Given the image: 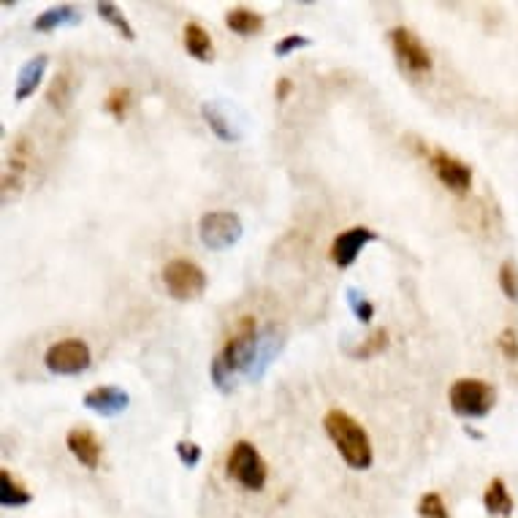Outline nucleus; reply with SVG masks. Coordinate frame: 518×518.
<instances>
[{
    "mask_svg": "<svg viewBox=\"0 0 518 518\" xmlns=\"http://www.w3.org/2000/svg\"><path fill=\"white\" fill-rule=\"evenodd\" d=\"M323 429L328 434V440L334 442V448L339 451L342 461L350 470H369L375 461V451H372V440L367 434V429L345 410H328L323 415Z\"/></svg>",
    "mask_w": 518,
    "mask_h": 518,
    "instance_id": "1",
    "label": "nucleus"
},
{
    "mask_svg": "<svg viewBox=\"0 0 518 518\" xmlns=\"http://www.w3.org/2000/svg\"><path fill=\"white\" fill-rule=\"evenodd\" d=\"M258 345H261V331H258V320L253 315L239 317L233 334L225 339L223 350L217 353L220 364L236 375V372H250L255 356H258Z\"/></svg>",
    "mask_w": 518,
    "mask_h": 518,
    "instance_id": "2",
    "label": "nucleus"
},
{
    "mask_svg": "<svg viewBox=\"0 0 518 518\" xmlns=\"http://www.w3.org/2000/svg\"><path fill=\"white\" fill-rule=\"evenodd\" d=\"M225 472L247 492H261L269 478V467H266L264 456L247 440H239L231 445V451L225 456Z\"/></svg>",
    "mask_w": 518,
    "mask_h": 518,
    "instance_id": "3",
    "label": "nucleus"
},
{
    "mask_svg": "<svg viewBox=\"0 0 518 518\" xmlns=\"http://www.w3.org/2000/svg\"><path fill=\"white\" fill-rule=\"evenodd\" d=\"M451 410L461 418H483L497 405V388L481 378H459L448 388Z\"/></svg>",
    "mask_w": 518,
    "mask_h": 518,
    "instance_id": "4",
    "label": "nucleus"
},
{
    "mask_svg": "<svg viewBox=\"0 0 518 518\" xmlns=\"http://www.w3.org/2000/svg\"><path fill=\"white\" fill-rule=\"evenodd\" d=\"M161 277H163V285H166L169 296L177 299V302H196L207 291L204 269L199 264H193V261H185V258L169 261L163 266Z\"/></svg>",
    "mask_w": 518,
    "mask_h": 518,
    "instance_id": "5",
    "label": "nucleus"
},
{
    "mask_svg": "<svg viewBox=\"0 0 518 518\" xmlns=\"http://www.w3.org/2000/svg\"><path fill=\"white\" fill-rule=\"evenodd\" d=\"M242 233H244L242 217L228 209H214L199 220V239L207 250H217V253L228 250L242 239Z\"/></svg>",
    "mask_w": 518,
    "mask_h": 518,
    "instance_id": "6",
    "label": "nucleus"
},
{
    "mask_svg": "<svg viewBox=\"0 0 518 518\" xmlns=\"http://www.w3.org/2000/svg\"><path fill=\"white\" fill-rule=\"evenodd\" d=\"M90 361H93L90 345L77 337L60 339V342L49 345L44 353V364L55 375H82L90 367Z\"/></svg>",
    "mask_w": 518,
    "mask_h": 518,
    "instance_id": "7",
    "label": "nucleus"
},
{
    "mask_svg": "<svg viewBox=\"0 0 518 518\" xmlns=\"http://www.w3.org/2000/svg\"><path fill=\"white\" fill-rule=\"evenodd\" d=\"M388 38H391V49H394L397 60L402 63V68H408L415 77L431 71V55L410 27L399 25L388 33Z\"/></svg>",
    "mask_w": 518,
    "mask_h": 518,
    "instance_id": "8",
    "label": "nucleus"
},
{
    "mask_svg": "<svg viewBox=\"0 0 518 518\" xmlns=\"http://www.w3.org/2000/svg\"><path fill=\"white\" fill-rule=\"evenodd\" d=\"M429 166H431L434 177H437L451 193L464 196V193L470 191V185H472V169H470L464 161L453 158V155L445 152V150H434V152L429 155Z\"/></svg>",
    "mask_w": 518,
    "mask_h": 518,
    "instance_id": "9",
    "label": "nucleus"
},
{
    "mask_svg": "<svg viewBox=\"0 0 518 518\" xmlns=\"http://www.w3.org/2000/svg\"><path fill=\"white\" fill-rule=\"evenodd\" d=\"M375 239H378V233H375L372 228H367V225L347 228V231H342V233L334 236L328 255H331L334 266H339V269H350V266L356 264L358 253L364 250V244H369V242H375Z\"/></svg>",
    "mask_w": 518,
    "mask_h": 518,
    "instance_id": "10",
    "label": "nucleus"
},
{
    "mask_svg": "<svg viewBox=\"0 0 518 518\" xmlns=\"http://www.w3.org/2000/svg\"><path fill=\"white\" fill-rule=\"evenodd\" d=\"M66 445H68L71 456H74L82 467H88V470H98V467H101L104 445H101V440H98L90 429H85V426L71 429V431L66 434Z\"/></svg>",
    "mask_w": 518,
    "mask_h": 518,
    "instance_id": "11",
    "label": "nucleus"
},
{
    "mask_svg": "<svg viewBox=\"0 0 518 518\" xmlns=\"http://www.w3.org/2000/svg\"><path fill=\"white\" fill-rule=\"evenodd\" d=\"M130 397L117 386H98L85 394V408L98 415H119L128 410Z\"/></svg>",
    "mask_w": 518,
    "mask_h": 518,
    "instance_id": "12",
    "label": "nucleus"
},
{
    "mask_svg": "<svg viewBox=\"0 0 518 518\" xmlns=\"http://www.w3.org/2000/svg\"><path fill=\"white\" fill-rule=\"evenodd\" d=\"M47 66H49V57H47V55H38V57L27 60V63L19 68L16 88H14V101H16V104L27 101V98L38 90V85H41V79H44Z\"/></svg>",
    "mask_w": 518,
    "mask_h": 518,
    "instance_id": "13",
    "label": "nucleus"
},
{
    "mask_svg": "<svg viewBox=\"0 0 518 518\" xmlns=\"http://www.w3.org/2000/svg\"><path fill=\"white\" fill-rule=\"evenodd\" d=\"M82 16L77 11V5L71 3H63V5H52L47 11H41L36 19H33V30L36 33H52L57 27H66V25H77Z\"/></svg>",
    "mask_w": 518,
    "mask_h": 518,
    "instance_id": "14",
    "label": "nucleus"
},
{
    "mask_svg": "<svg viewBox=\"0 0 518 518\" xmlns=\"http://www.w3.org/2000/svg\"><path fill=\"white\" fill-rule=\"evenodd\" d=\"M182 44L188 49L191 57L202 60V63H212L214 60V47H212V38L209 33L199 25V22H188L182 27Z\"/></svg>",
    "mask_w": 518,
    "mask_h": 518,
    "instance_id": "15",
    "label": "nucleus"
},
{
    "mask_svg": "<svg viewBox=\"0 0 518 518\" xmlns=\"http://www.w3.org/2000/svg\"><path fill=\"white\" fill-rule=\"evenodd\" d=\"M483 508H486L492 516H500V518H508L513 513V497H511L508 483H505L502 478H494V481L486 486Z\"/></svg>",
    "mask_w": 518,
    "mask_h": 518,
    "instance_id": "16",
    "label": "nucleus"
},
{
    "mask_svg": "<svg viewBox=\"0 0 518 518\" xmlns=\"http://www.w3.org/2000/svg\"><path fill=\"white\" fill-rule=\"evenodd\" d=\"M264 25H266L264 14L250 11V8H231L225 14V27L236 36H255L264 30Z\"/></svg>",
    "mask_w": 518,
    "mask_h": 518,
    "instance_id": "17",
    "label": "nucleus"
},
{
    "mask_svg": "<svg viewBox=\"0 0 518 518\" xmlns=\"http://www.w3.org/2000/svg\"><path fill=\"white\" fill-rule=\"evenodd\" d=\"M30 500H33V494L19 481H14V475L3 467L0 470V505L3 508H22Z\"/></svg>",
    "mask_w": 518,
    "mask_h": 518,
    "instance_id": "18",
    "label": "nucleus"
},
{
    "mask_svg": "<svg viewBox=\"0 0 518 518\" xmlns=\"http://www.w3.org/2000/svg\"><path fill=\"white\" fill-rule=\"evenodd\" d=\"M277 350H280V339L275 337V328L264 331V334H261V345H258V356H255V361H253L247 378H250V380H258V378L269 369V361L275 358Z\"/></svg>",
    "mask_w": 518,
    "mask_h": 518,
    "instance_id": "19",
    "label": "nucleus"
},
{
    "mask_svg": "<svg viewBox=\"0 0 518 518\" xmlns=\"http://www.w3.org/2000/svg\"><path fill=\"white\" fill-rule=\"evenodd\" d=\"M71 98H74V79H71V74H68V71H66V74H57L55 82H52L49 90H47V101L52 104V109L66 111V109L71 106Z\"/></svg>",
    "mask_w": 518,
    "mask_h": 518,
    "instance_id": "20",
    "label": "nucleus"
},
{
    "mask_svg": "<svg viewBox=\"0 0 518 518\" xmlns=\"http://www.w3.org/2000/svg\"><path fill=\"white\" fill-rule=\"evenodd\" d=\"M202 117L207 119V125L212 128V133L217 136V139H223V141H236L239 139V133L231 128V122H228V117L220 111V106L217 104H204L202 106Z\"/></svg>",
    "mask_w": 518,
    "mask_h": 518,
    "instance_id": "21",
    "label": "nucleus"
},
{
    "mask_svg": "<svg viewBox=\"0 0 518 518\" xmlns=\"http://www.w3.org/2000/svg\"><path fill=\"white\" fill-rule=\"evenodd\" d=\"M96 11H98V16H101L104 22H109L125 41H136V30L130 27V22L125 19V14H122L114 3H98Z\"/></svg>",
    "mask_w": 518,
    "mask_h": 518,
    "instance_id": "22",
    "label": "nucleus"
},
{
    "mask_svg": "<svg viewBox=\"0 0 518 518\" xmlns=\"http://www.w3.org/2000/svg\"><path fill=\"white\" fill-rule=\"evenodd\" d=\"M130 101H133V93H130V88H114L109 96H106L104 101V109L117 119V122H122L125 117H128V109H130Z\"/></svg>",
    "mask_w": 518,
    "mask_h": 518,
    "instance_id": "23",
    "label": "nucleus"
},
{
    "mask_svg": "<svg viewBox=\"0 0 518 518\" xmlns=\"http://www.w3.org/2000/svg\"><path fill=\"white\" fill-rule=\"evenodd\" d=\"M388 339H391L388 328H378V331H372V337H369L358 350H353L350 356H353V358H375L378 353H383V350L388 347Z\"/></svg>",
    "mask_w": 518,
    "mask_h": 518,
    "instance_id": "24",
    "label": "nucleus"
},
{
    "mask_svg": "<svg viewBox=\"0 0 518 518\" xmlns=\"http://www.w3.org/2000/svg\"><path fill=\"white\" fill-rule=\"evenodd\" d=\"M418 516L420 518H451L448 516V508H445V500H442L437 492H426V494L418 500Z\"/></svg>",
    "mask_w": 518,
    "mask_h": 518,
    "instance_id": "25",
    "label": "nucleus"
},
{
    "mask_svg": "<svg viewBox=\"0 0 518 518\" xmlns=\"http://www.w3.org/2000/svg\"><path fill=\"white\" fill-rule=\"evenodd\" d=\"M500 288L502 294L511 299V302H518V266L516 261H505L500 266Z\"/></svg>",
    "mask_w": 518,
    "mask_h": 518,
    "instance_id": "26",
    "label": "nucleus"
},
{
    "mask_svg": "<svg viewBox=\"0 0 518 518\" xmlns=\"http://www.w3.org/2000/svg\"><path fill=\"white\" fill-rule=\"evenodd\" d=\"M347 305H350V310H353V315H356L361 323H369V320L375 317L372 302H369L358 288H347Z\"/></svg>",
    "mask_w": 518,
    "mask_h": 518,
    "instance_id": "27",
    "label": "nucleus"
},
{
    "mask_svg": "<svg viewBox=\"0 0 518 518\" xmlns=\"http://www.w3.org/2000/svg\"><path fill=\"white\" fill-rule=\"evenodd\" d=\"M209 375H212V383H214L223 394H231V391L236 388V375H231V372L220 364V358H217V356L212 358Z\"/></svg>",
    "mask_w": 518,
    "mask_h": 518,
    "instance_id": "28",
    "label": "nucleus"
},
{
    "mask_svg": "<svg viewBox=\"0 0 518 518\" xmlns=\"http://www.w3.org/2000/svg\"><path fill=\"white\" fill-rule=\"evenodd\" d=\"M302 47H310V38H307V36H299V33H291V36H285V38H280V41L275 44V55H277V57H288L291 52H296V49H302Z\"/></svg>",
    "mask_w": 518,
    "mask_h": 518,
    "instance_id": "29",
    "label": "nucleus"
},
{
    "mask_svg": "<svg viewBox=\"0 0 518 518\" xmlns=\"http://www.w3.org/2000/svg\"><path fill=\"white\" fill-rule=\"evenodd\" d=\"M177 456L185 467H196L202 461V445L193 440H180L177 442Z\"/></svg>",
    "mask_w": 518,
    "mask_h": 518,
    "instance_id": "30",
    "label": "nucleus"
},
{
    "mask_svg": "<svg viewBox=\"0 0 518 518\" xmlns=\"http://www.w3.org/2000/svg\"><path fill=\"white\" fill-rule=\"evenodd\" d=\"M497 347L502 350V356L508 361H518V334L516 328H505L500 337H497Z\"/></svg>",
    "mask_w": 518,
    "mask_h": 518,
    "instance_id": "31",
    "label": "nucleus"
},
{
    "mask_svg": "<svg viewBox=\"0 0 518 518\" xmlns=\"http://www.w3.org/2000/svg\"><path fill=\"white\" fill-rule=\"evenodd\" d=\"M291 90H294V82H291L288 77H280V79H277V88H275V96H277V101H280V104H283V101H288Z\"/></svg>",
    "mask_w": 518,
    "mask_h": 518,
    "instance_id": "32",
    "label": "nucleus"
}]
</instances>
